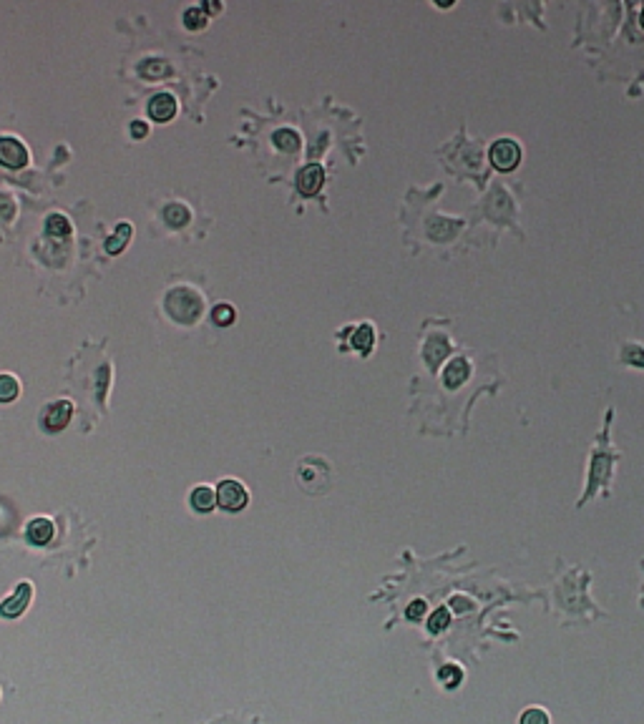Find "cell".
I'll use <instances>...</instances> for the list:
<instances>
[{"mask_svg":"<svg viewBox=\"0 0 644 724\" xmlns=\"http://www.w3.org/2000/svg\"><path fill=\"white\" fill-rule=\"evenodd\" d=\"M297 483L309 495L328 493L330 486H332V470H330L328 461L320 458V455L300 461V465H297Z\"/></svg>","mask_w":644,"mask_h":724,"instance_id":"1","label":"cell"},{"mask_svg":"<svg viewBox=\"0 0 644 724\" xmlns=\"http://www.w3.org/2000/svg\"><path fill=\"white\" fill-rule=\"evenodd\" d=\"M167 312L169 317H174L176 322L181 325H192L201 312V300L197 292L192 289H174V292H169L167 295Z\"/></svg>","mask_w":644,"mask_h":724,"instance_id":"2","label":"cell"},{"mask_svg":"<svg viewBox=\"0 0 644 724\" xmlns=\"http://www.w3.org/2000/svg\"><path fill=\"white\" fill-rule=\"evenodd\" d=\"M491 164L498 169V171H514L519 164H521V146L514 139H498L493 141L489 151Z\"/></svg>","mask_w":644,"mask_h":724,"instance_id":"3","label":"cell"},{"mask_svg":"<svg viewBox=\"0 0 644 724\" xmlns=\"http://www.w3.org/2000/svg\"><path fill=\"white\" fill-rule=\"evenodd\" d=\"M247 500H250V493L239 481L227 478L217 488V506H222L224 511H242L247 506Z\"/></svg>","mask_w":644,"mask_h":724,"instance_id":"4","label":"cell"},{"mask_svg":"<svg viewBox=\"0 0 644 724\" xmlns=\"http://www.w3.org/2000/svg\"><path fill=\"white\" fill-rule=\"evenodd\" d=\"M28 148L15 136H0V164L8 169H23L28 164Z\"/></svg>","mask_w":644,"mask_h":724,"instance_id":"5","label":"cell"},{"mask_svg":"<svg viewBox=\"0 0 644 724\" xmlns=\"http://www.w3.org/2000/svg\"><path fill=\"white\" fill-rule=\"evenodd\" d=\"M71 415H73V405L68 403V400H56V403H51L43 410L40 423H43L45 430L59 433V430H63L66 425L71 423Z\"/></svg>","mask_w":644,"mask_h":724,"instance_id":"6","label":"cell"},{"mask_svg":"<svg viewBox=\"0 0 644 724\" xmlns=\"http://www.w3.org/2000/svg\"><path fill=\"white\" fill-rule=\"evenodd\" d=\"M322 181H325V171L320 164H307L302 171L297 174V189L302 197H315L320 192Z\"/></svg>","mask_w":644,"mask_h":724,"instance_id":"7","label":"cell"},{"mask_svg":"<svg viewBox=\"0 0 644 724\" xmlns=\"http://www.w3.org/2000/svg\"><path fill=\"white\" fill-rule=\"evenodd\" d=\"M176 114V98L171 93H156L151 101H148V116L154 121H171V116Z\"/></svg>","mask_w":644,"mask_h":724,"instance_id":"8","label":"cell"},{"mask_svg":"<svg viewBox=\"0 0 644 724\" xmlns=\"http://www.w3.org/2000/svg\"><path fill=\"white\" fill-rule=\"evenodd\" d=\"M448 353H451V342L445 340L443 334H433L431 340L425 342V347H423V357H425V362L433 367V370H436V367H438L440 362L448 357Z\"/></svg>","mask_w":644,"mask_h":724,"instance_id":"9","label":"cell"},{"mask_svg":"<svg viewBox=\"0 0 644 724\" xmlns=\"http://www.w3.org/2000/svg\"><path fill=\"white\" fill-rule=\"evenodd\" d=\"M31 583H20L18 589H15L13 596H8L6 601H3V606H0V614L3 616H18L23 614V609H26V603L31 601Z\"/></svg>","mask_w":644,"mask_h":724,"instance_id":"10","label":"cell"},{"mask_svg":"<svg viewBox=\"0 0 644 724\" xmlns=\"http://www.w3.org/2000/svg\"><path fill=\"white\" fill-rule=\"evenodd\" d=\"M468 375H470L468 360L456 357V360H451V362L445 365V370H443V383H445V387H451V390H456L458 385L468 380Z\"/></svg>","mask_w":644,"mask_h":724,"instance_id":"11","label":"cell"},{"mask_svg":"<svg viewBox=\"0 0 644 724\" xmlns=\"http://www.w3.org/2000/svg\"><path fill=\"white\" fill-rule=\"evenodd\" d=\"M26 536L33 546H45L53 539V523L48 518H33L26 528Z\"/></svg>","mask_w":644,"mask_h":724,"instance_id":"12","label":"cell"},{"mask_svg":"<svg viewBox=\"0 0 644 724\" xmlns=\"http://www.w3.org/2000/svg\"><path fill=\"white\" fill-rule=\"evenodd\" d=\"M189 503L201 513L212 511V508L217 506V491H212V488H206V486L194 488L192 495H189Z\"/></svg>","mask_w":644,"mask_h":724,"instance_id":"13","label":"cell"},{"mask_svg":"<svg viewBox=\"0 0 644 724\" xmlns=\"http://www.w3.org/2000/svg\"><path fill=\"white\" fill-rule=\"evenodd\" d=\"M139 73H141L144 78H164L171 73V68H169L167 61H161V58H151V61H144L141 66H139Z\"/></svg>","mask_w":644,"mask_h":724,"instance_id":"14","label":"cell"},{"mask_svg":"<svg viewBox=\"0 0 644 724\" xmlns=\"http://www.w3.org/2000/svg\"><path fill=\"white\" fill-rule=\"evenodd\" d=\"M189 209L184 204H179V201H171V204L164 209V219H167V224L169 226H184L189 222Z\"/></svg>","mask_w":644,"mask_h":724,"instance_id":"15","label":"cell"},{"mask_svg":"<svg viewBox=\"0 0 644 724\" xmlns=\"http://www.w3.org/2000/svg\"><path fill=\"white\" fill-rule=\"evenodd\" d=\"M131 234H134L131 224L121 222V224L116 226V234H114V237H109V242H106V249H109L111 254H118V252H121L123 247H126V242L131 239Z\"/></svg>","mask_w":644,"mask_h":724,"instance_id":"16","label":"cell"},{"mask_svg":"<svg viewBox=\"0 0 644 724\" xmlns=\"http://www.w3.org/2000/svg\"><path fill=\"white\" fill-rule=\"evenodd\" d=\"M20 385L13 375H0V403H13L18 398Z\"/></svg>","mask_w":644,"mask_h":724,"instance_id":"17","label":"cell"},{"mask_svg":"<svg viewBox=\"0 0 644 724\" xmlns=\"http://www.w3.org/2000/svg\"><path fill=\"white\" fill-rule=\"evenodd\" d=\"M275 144H277V148H282V151H295L297 146H300V136H297V131H292V128H279V131H275Z\"/></svg>","mask_w":644,"mask_h":724,"instance_id":"18","label":"cell"},{"mask_svg":"<svg viewBox=\"0 0 644 724\" xmlns=\"http://www.w3.org/2000/svg\"><path fill=\"white\" fill-rule=\"evenodd\" d=\"M438 679L443 681L448 689H456V686L463 681V669L458 667V664H445V667L438 672Z\"/></svg>","mask_w":644,"mask_h":724,"instance_id":"19","label":"cell"},{"mask_svg":"<svg viewBox=\"0 0 644 724\" xmlns=\"http://www.w3.org/2000/svg\"><path fill=\"white\" fill-rule=\"evenodd\" d=\"M45 231L53 234V237H66L71 231V222L63 217V214H51L48 222H45Z\"/></svg>","mask_w":644,"mask_h":724,"instance_id":"20","label":"cell"},{"mask_svg":"<svg viewBox=\"0 0 644 724\" xmlns=\"http://www.w3.org/2000/svg\"><path fill=\"white\" fill-rule=\"evenodd\" d=\"M375 342V332H373V327L370 325H360L358 330H355V337H353V345L360 350V353H367L370 347H373Z\"/></svg>","mask_w":644,"mask_h":724,"instance_id":"21","label":"cell"},{"mask_svg":"<svg viewBox=\"0 0 644 724\" xmlns=\"http://www.w3.org/2000/svg\"><path fill=\"white\" fill-rule=\"evenodd\" d=\"M212 320H214V325H220V327L232 325V322H234V309L229 307V305H217V307L212 309Z\"/></svg>","mask_w":644,"mask_h":724,"instance_id":"22","label":"cell"},{"mask_svg":"<svg viewBox=\"0 0 644 724\" xmlns=\"http://www.w3.org/2000/svg\"><path fill=\"white\" fill-rule=\"evenodd\" d=\"M451 624V614H448V609H438V611H433V616L428 619V629H431L433 634H438V631H443L445 626Z\"/></svg>","mask_w":644,"mask_h":724,"instance_id":"23","label":"cell"},{"mask_svg":"<svg viewBox=\"0 0 644 724\" xmlns=\"http://www.w3.org/2000/svg\"><path fill=\"white\" fill-rule=\"evenodd\" d=\"M519 724H549V714L544 709H526L519 719Z\"/></svg>","mask_w":644,"mask_h":724,"instance_id":"24","label":"cell"},{"mask_svg":"<svg viewBox=\"0 0 644 724\" xmlns=\"http://www.w3.org/2000/svg\"><path fill=\"white\" fill-rule=\"evenodd\" d=\"M622 357H624L627 362H631V365L644 367V350L639 345H629L624 353H622Z\"/></svg>","mask_w":644,"mask_h":724,"instance_id":"25","label":"cell"},{"mask_svg":"<svg viewBox=\"0 0 644 724\" xmlns=\"http://www.w3.org/2000/svg\"><path fill=\"white\" fill-rule=\"evenodd\" d=\"M184 23H187V28H204L206 18L199 8H189L187 13H184Z\"/></svg>","mask_w":644,"mask_h":724,"instance_id":"26","label":"cell"},{"mask_svg":"<svg viewBox=\"0 0 644 724\" xmlns=\"http://www.w3.org/2000/svg\"><path fill=\"white\" fill-rule=\"evenodd\" d=\"M425 609H428V606H425V601H420V599H415V601H413L411 606H408V609H406V616H408V619H411V622H420V619H423V616H425Z\"/></svg>","mask_w":644,"mask_h":724,"instance_id":"27","label":"cell"},{"mask_svg":"<svg viewBox=\"0 0 644 724\" xmlns=\"http://www.w3.org/2000/svg\"><path fill=\"white\" fill-rule=\"evenodd\" d=\"M146 134H148L146 121H134V123H131V136H134V139H144Z\"/></svg>","mask_w":644,"mask_h":724,"instance_id":"28","label":"cell"},{"mask_svg":"<svg viewBox=\"0 0 644 724\" xmlns=\"http://www.w3.org/2000/svg\"><path fill=\"white\" fill-rule=\"evenodd\" d=\"M451 603H453V609H456V611H468L470 609V603L466 601V599H461V596H456Z\"/></svg>","mask_w":644,"mask_h":724,"instance_id":"29","label":"cell"},{"mask_svg":"<svg viewBox=\"0 0 644 724\" xmlns=\"http://www.w3.org/2000/svg\"><path fill=\"white\" fill-rule=\"evenodd\" d=\"M639 23H642V28H644V8H642V13H639Z\"/></svg>","mask_w":644,"mask_h":724,"instance_id":"30","label":"cell"}]
</instances>
